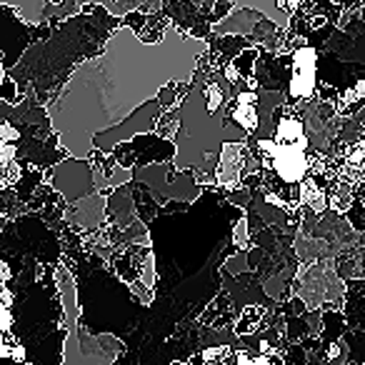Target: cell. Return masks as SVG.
I'll return each instance as SVG.
<instances>
[{"instance_id":"1","label":"cell","mask_w":365,"mask_h":365,"mask_svg":"<svg viewBox=\"0 0 365 365\" xmlns=\"http://www.w3.org/2000/svg\"><path fill=\"white\" fill-rule=\"evenodd\" d=\"M205 53L208 41L173 26L160 43H143L128 26L115 28L101 56L81 63L48 106L51 128L66 153L88 160L96 133L125 120L170 83H190Z\"/></svg>"},{"instance_id":"2","label":"cell","mask_w":365,"mask_h":365,"mask_svg":"<svg viewBox=\"0 0 365 365\" xmlns=\"http://www.w3.org/2000/svg\"><path fill=\"white\" fill-rule=\"evenodd\" d=\"M58 293L63 303V323L68 328V338L63 343L66 355L63 365H115L118 353L123 350V343L110 333L91 335L78 330V303H76V283L68 265L56 268Z\"/></svg>"},{"instance_id":"3","label":"cell","mask_w":365,"mask_h":365,"mask_svg":"<svg viewBox=\"0 0 365 365\" xmlns=\"http://www.w3.org/2000/svg\"><path fill=\"white\" fill-rule=\"evenodd\" d=\"M163 110H165V108L160 106L158 96L150 98V101H145L140 108H135L125 120H120L118 125L108 128V130H103V133H96V135H93V150L103 153V155H110V153L115 150V145H120V143L133 140V138L140 135V133H155L158 118H160Z\"/></svg>"},{"instance_id":"4","label":"cell","mask_w":365,"mask_h":365,"mask_svg":"<svg viewBox=\"0 0 365 365\" xmlns=\"http://www.w3.org/2000/svg\"><path fill=\"white\" fill-rule=\"evenodd\" d=\"M48 175L53 178V188L68 203H78V200L88 198L98 190L91 160H83V158H71V160L58 163V168H53Z\"/></svg>"},{"instance_id":"5","label":"cell","mask_w":365,"mask_h":365,"mask_svg":"<svg viewBox=\"0 0 365 365\" xmlns=\"http://www.w3.org/2000/svg\"><path fill=\"white\" fill-rule=\"evenodd\" d=\"M0 6L16 8L18 16L23 18L31 26L43 23V8H46V0H0Z\"/></svg>"},{"instance_id":"6","label":"cell","mask_w":365,"mask_h":365,"mask_svg":"<svg viewBox=\"0 0 365 365\" xmlns=\"http://www.w3.org/2000/svg\"><path fill=\"white\" fill-rule=\"evenodd\" d=\"M16 86L18 83L13 81V78H3V81H0V101H6V103H18V91H16Z\"/></svg>"},{"instance_id":"7","label":"cell","mask_w":365,"mask_h":365,"mask_svg":"<svg viewBox=\"0 0 365 365\" xmlns=\"http://www.w3.org/2000/svg\"><path fill=\"white\" fill-rule=\"evenodd\" d=\"M170 365H190V363H170Z\"/></svg>"},{"instance_id":"8","label":"cell","mask_w":365,"mask_h":365,"mask_svg":"<svg viewBox=\"0 0 365 365\" xmlns=\"http://www.w3.org/2000/svg\"><path fill=\"white\" fill-rule=\"evenodd\" d=\"M363 365H365V363H363Z\"/></svg>"}]
</instances>
